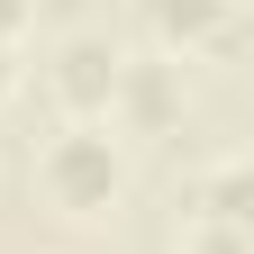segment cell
<instances>
[{
    "mask_svg": "<svg viewBox=\"0 0 254 254\" xmlns=\"http://www.w3.org/2000/svg\"><path fill=\"white\" fill-rule=\"evenodd\" d=\"M136 27H145V55H218L227 64L245 46V0H136Z\"/></svg>",
    "mask_w": 254,
    "mask_h": 254,
    "instance_id": "obj_2",
    "label": "cell"
},
{
    "mask_svg": "<svg viewBox=\"0 0 254 254\" xmlns=\"http://www.w3.org/2000/svg\"><path fill=\"white\" fill-rule=\"evenodd\" d=\"M0 209H9V182H0Z\"/></svg>",
    "mask_w": 254,
    "mask_h": 254,
    "instance_id": "obj_9",
    "label": "cell"
},
{
    "mask_svg": "<svg viewBox=\"0 0 254 254\" xmlns=\"http://www.w3.org/2000/svg\"><path fill=\"white\" fill-rule=\"evenodd\" d=\"M27 18H37V0H0V46H18Z\"/></svg>",
    "mask_w": 254,
    "mask_h": 254,
    "instance_id": "obj_7",
    "label": "cell"
},
{
    "mask_svg": "<svg viewBox=\"0 0 254 254\" xmlns=\"http://www.w3.org/2000/svg\"><path fill=\"white\" fill-rule=\"evenodd\" d=\"M245 200H254V173L245 154H218L182 182V227H245Z\"/></svg>",
    "mask_w": 254,
    "mask_h": 254,
    "instance_id": "obj_5",
    "label": "cell"
},
{
    "mask_svg": "<svg viewBox=\"0 0 254 254\" xmlns=\"http://www.w3.org/2000/svg\"><path fill=\"white\" fill-rule=\"evenodd\" d=\"M118 55H127V46H109V37H91V27H73V37L46 55V91H55V109H64V118H109Z\"/></svg>",
    "mask_w": 254,
    "mask_h": 254,
    "instance_id": "obj_4",
    "label": "cell"
},
{
    "mask_svg": "<svg viewBox=\"0 0 254 254\" xmlns=\"http://www.w3.org/2000/svg\"><path fill=\"white\" fill-rule=\"evenodd\" d=\"M173 254H254V245H245V227H182Z\"/></svg>",
    "mask_w": 254,
    "mask_h": 254,
    "instance_id": "obj_6",
    "label": "cell"
},
{
    "mask_svg": "<svg viewBox=\"0 0 254 254\" xmlns=\"http://www.w3.org/2000/svg\"><path fill=\"white\" fill-rule=\"evenodd\" d=\"M37 190L64 218H109L127 200V145L109 136L100 118H64L55 136L37 145Z\"/></svg>",
    "mask_w": 254,
    "mask_h": 254,
    "instance_id": "obj_1",
    "label": "cell"
},
{
    "mask_svg": "<svg viewBox=\"0 0 254 254\" xmlns=\"http://www.w3.org/2000/svg\"><path fill=\"white\" fill-rule=\"evenodd\" d=\"M18 91V46H0V100Z\"/></svg>",
    "mask_w": 254,
    "mask_h": 254,
    "instance_id": "obj_8",
    "label": "cell"
},
{
    "mask_svg": "<svg viewBox=\"0 0 254 254\" xmlns=\"http://www.w3.org/2000/svg\"><path fill=\"white\" fill-rule=\"evenodd\" d=\"M182 64L173 55H118V82H109V127L127 136H173L182 127Z\"/></svg>",
    "mask_w": 254,
    "mask_h": 254,
    "instance_id": "obj_3",
    "label": "cell"
}]
</instances>
